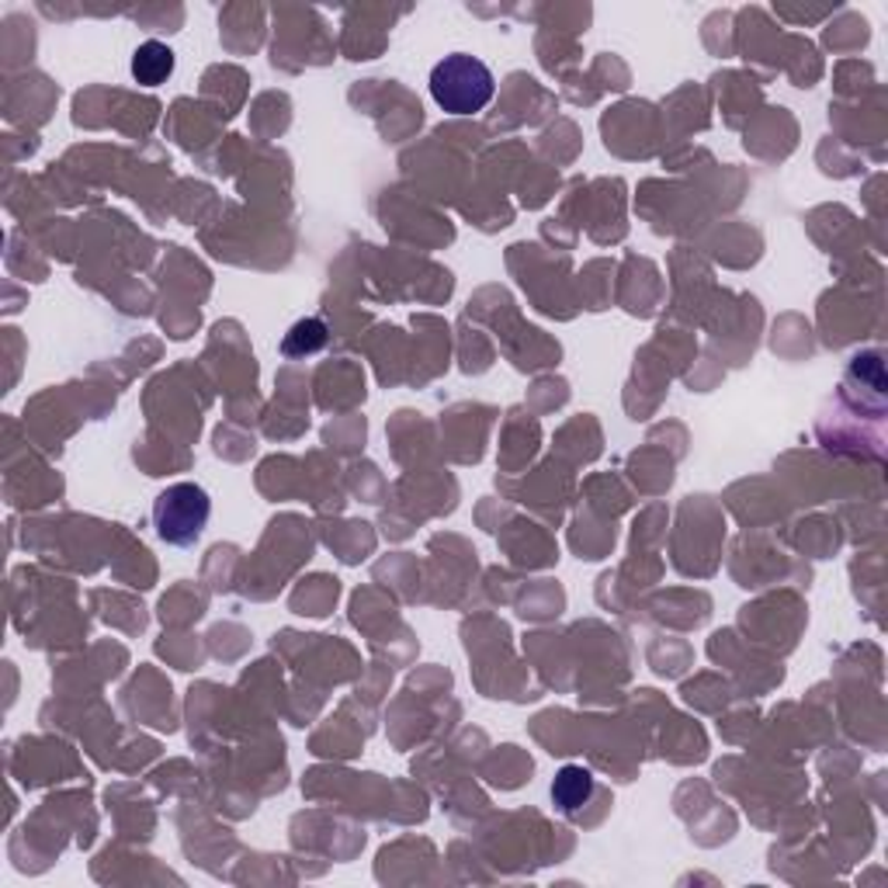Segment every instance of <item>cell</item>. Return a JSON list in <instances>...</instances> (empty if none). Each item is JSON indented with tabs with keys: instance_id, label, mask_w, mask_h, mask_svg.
I'll use <instances>...</instances> for the list:
<instances>
[{
	"instance_id": "obj_4",
	"label": "cell",
	"mask_w": 888,
	"mask_h": 888,
	"mask_svg": "<svg viewBox=\"0 0 888 888\" xmlns=\"http://www.w3.org/2000/svg\"><path fill=\"white\" fill-rule=\"evenodd\" d=\"M590 795H593V775H590L587 767L569 764V767L559 770L556 781H552V801H556L562 812L580 809Z\"/></svg>"
},
{
	"instance_id": "obj_2",
	"label": "cell",
	"mask_w": 888,
	"mask_h": 888,
	"mask_svg": "<svg viewBox=\"0 0 888 888\" xmlns=\"http://www.w3.org/2000/svg\"><path fill=\"white\" fill-rule=\"evenodd\" d=\"M212 518V500L198 482H174L153 503V528L167 546H194Z\"/></svg>"
},
{
	"instance_id": "obj_1",
	"label": "cell",
	"mask_w": 888,
	"mask_h": 888,
	"mask_svg": "<svg viewBox=\"0 0 888 888\" xmlns=\"http://www.w3.org/2000/svg\"><path fill=\"white\" fill-rule=\"evenodd\" d=\"M497 80L482 60L469 52H451L431 70V98L448 114H476L493 101Z\"/></svg>"
},
{
	"instance_id": "obj_3",
	"label": "cell",
	"mask_w": 888,
	"mask_h": 888,
	"mask_svg": "<svg viewBox=\"0 0 888 888\" xmlns=\"http://www.w3.org/2000/svg\"><path fill=\"white\" fill-rule=\"evenodd\" d=\"M170 73H174V52H170L163 42L150 39L132 52V77L142 83V88H157V83H163Z\"/></svg>"
},
{
	"instance_id": "obj_5",
	"label": "cell",
	"mask_w": 888,
	"mask_h": 888,
	"mask_svg": "<svg viewBox=\"0 0 888 888\" xmlns=\"http://www.w3.org/2000/svg\"><path fill=\"white\" fill-rule=\"evenodd\" d=\"M327 323L317 320V317H309V320H299L289 333L281 337V355L285 358H309V355H317L327 348Z\"/></svg>"
}]
</instances>
